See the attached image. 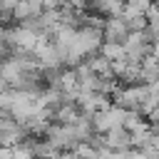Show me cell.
Segmentation results:
<instances>
[{
  "instance_id": "obj_1",
  "label": "cell",
  "mask_w": 159,
  "mask_h": 159,
  "mask_svg": "<svg viewBox=\"0 0 159 159\" xmlns=\"http://www.w3.org/2000/svg\"><path fill=\"white\" fill-rule=\"evenodd\" d=\"M122 47H124V57H127V62H142L147 55H157V45L147 40L144 30L129 32L127 40L122 42Z\"/></svg>"
},
{
  "instance_id": "obj_7",
  "label": "cell",
  "mask_w": 159,
  "mask_h": 159,
  "mask_svg": "<svg viewBox=\"0 0 159 159\" xmlns=\"http://www.w3.org/2000/svg\"><path fill=\"white\" fill-rule=\"evenodd\" d=\"M7 89V84H5V80H2V75H0V92H5Z\"/></svg>"
},
{
  "instance_id": "obj_2",
  "label": "cell",
  "mask_w": 159,
  "mask_h": 159,
  "mask_svg": "<svg viewBox=\"0 0 159 159\" xmlns=\"http://www.w3.org/2000/svg\"><path fill=\"white\" fill-rule=\"evenodd\" d=\"M124 114H127V109H122V107H117V104H107V107H102V109H97L94 114H92V127H94V132H107V129H112V127H122V122H124Z\"/></svg>"
},
{
  "instance_id": "obj_6",
  "label": "cell",
  "mask_w": 159,
  "mask_h": 159,
  "mask_svg": "<svg viewBox=\"0 0 159 159\" xmlns=\"http://www.w3.org/2000/svg\"><path fill=\"white\" fill-rule=\"evenodd\" d=\"M97 52L104 55L109 62H112V60H127V57H124V47H122L119 42H102Z\"/></svg>"
},
{
  "instance_id": "obj_5",
  "label": "cell",
  "mask_w": 159,
  "mask_h": 159,
  "mask_svg": "<svg viewBox=\"0 0 159 159\" xmlns=\"http://www.w3.org/2000/svg\"><path fill=\"white\" fill-rule=\"evenodd\" d=\"M84 62L89 65V70H92L94 75H99V77H114V75H112V65H109V60H107L104 55L94 52V55L84 57Z\"/></svg>"
},
{
  "instance_id": "obj_4",
  "label": "cell",
  "mask_w": 159,
  "mask_h": 159,
  "mask_svg": "<svg viewBox=\"0 0 159 159\" xmlns=\"http://www.w3.org/2000/svg\"><path fill=\"white\" fill-rule=\"evenodd\" d=\"M99 137H102L104 149H132V137L124 127H112V129L102 132Z\"/></svg>"
},
{
  "instance_id": "obj_3",
  "label": "cell",
  "mask_w": 159,
  "mask_h": 159,
  "mask_svg": "<svg viewBox=\"0 0 159 159\" xmlns=\"http://www.w3.org/2000/svg\"><path fill=\"white\" fill-rule=\"evenodd\" d=\"M127 35H129V30H127V25H124V20L119 15L104 17V22H102V42H119L122 45L127 40Z\"/></svg>"
}]
</instances>
